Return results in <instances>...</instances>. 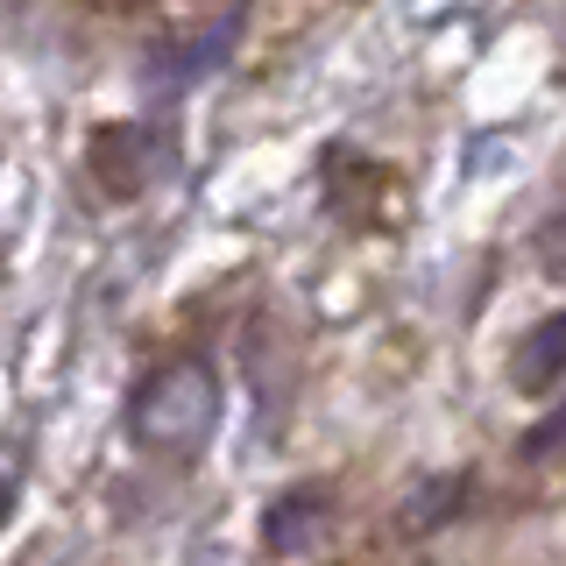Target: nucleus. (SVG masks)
I'll return each instance as SVG.
<instances>
[{"instance_id":"nucleus-4","label":"nucleus","mask_w":566,"mask_h":566,"mask_svg":"<svg viewBox=\"0 0 566 566\" xmlns=\"http://www.w3.org/2000/svg\"><path fill=\"white\" fill-rule=\"evenodd\" d=\"M460 495H468V474H447L439 489H424V495H418V503H411V517H403V524H411V531H424V524H447Z\"/></svg>"},{"instance_id":"nucleus-6","label":"nucleus","mask_w":566,"mask_h":566,"mask_svg":"<svg viewBox=\"0 0 566 566\" xmlns=\"http://www.w3.org/2000/svg\"><path fill=\"white\" fill-rule=\"evenodd\" d=\"M559 447H566V403L538 424V432H524V453H531V460H538V453H559Z\"/></svg>"},{"instance_id":"nucleus-3","label":"nucleus","mask_w":566,"mask_h":566,"mask_svg":"<svg viewBox=\"0 0 566 566\" xmlns=\"http://www.w3.org/2000/svg\"><path fill=\"white\" fill-rule=\"evenodd\" d=\"M559 376H566V312L545 318V326H531L524 347L510 354V382H517L524 397H545Z\"/></svg>"},{"instance_id":"nucleus-1","label":"nucleus","mask_w":566,"mask_h":566,"mask_svg":"<svg viewBox=\"0 0 566 566\" xmlns=\"http://www.w3.org/2000/svg\"><path fill=\"white\" fill-rule=\"evenodd\" d=\"M212 418H220V389H212V368L191 361V354L164 361L128 403V432L149 453H199Z\"/></svg>"},{"instance_id":"nucleus-7","label":"nucleus","mask_w":566,"mask_h":566,"mask_svg":"<svg viewBox=\"0 0 566 566\" xmlns=\"http://www.w3.org/2000/svg\"><path fill=\"white\" fill-rule=\"evenodd\" d=\"M14 495H22V468H14V460H0V517L14 510Z\"/></svg>"},{"instance_id":"nucleus-2","label":"nucleus","mask_w":566,"mask_h":566,"mask_svg":"<svg viewBox=\"0 0 566 566\" xmlns=\"http://www.w3.org/2000/svg\"><path fill=\"white\" fill-rule=\"evenodd\" d=\"M318 531H326V489H291V495H276V510H262V553L291 559Z\"/></svg>"},{"instance_id":"nucleus-5","label":"nucleus","mask_w":566,"mask_h":566,"mask_svg":"<svg viewBox=\"0 0 566 566\" xmlns=\"http://www.w3.org/2000/svg\"><path fill=\"white\" fill-rule=\"evenodd\" d=\"M538 270L566 283V212H553V220H545V234H538Z\"/></svg>"}]
</instances>
